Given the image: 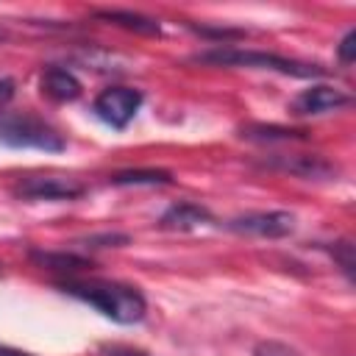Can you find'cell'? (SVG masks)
Wrapping results in <instances>:
<instances>
[{
	"label": "cell",
	"mask_w": 356,
	"mask_h": 356,
	"mask_svg": "<svg viewBox=\"0 0 356 356\" xmlns=\"http://www.w3.org/2000/svg\"><path fill=\"white\" fill-rule=\"evenodd\" d=\"M61 289L83 303L95 306L100 314L120 325L139 323L147 312V300L136 286L117 284V281H64Z\"/></svg>",
	"instance_id": "cell-1"
},
{
	"label": "cell",
	"mask_w": 356,
	"mask_h": 356,
	"mask_svg": "<svg viewBox=\"0 0 356 356\" xmlns=\"http://www.w3.org/2000/svg\"><path fill=\"white\" fill-rule=\"evenodd\" d=\"M195 61L214 64V67H253V70H273V72L295 75V78H317V75H325V70L317 67V64H306V61L284 58V56L264 53V50H242V47H211V50L197 53Z\"/></svg>",
	"instance_id": "cell-2"
},
{
	"label": "cell",
	"mask_w": 356,
	"mask_h": 356,
	"mask_svg": "<svg viewBox=\"0 0 356 356\" xmlns=\"http://www.w3.org/2000/svg\"><path fill=\"white\" fill-rule=\"evenodd\" d=\"M0 142L8 147H33L44 153H58L67 147L61 134L33 114H3L0 117Z\"/></svg>",
	"instance_id": "cell-3"
},
{
	"label": "cell",
	"mask_w": 356,
	"mask_h": 356,
	"mask_svg": "<svg viewBox=\"0 0 356 356\" xmlns=\"http://www.w3.org/2000/svg\"><path fill=\"white\" fill-rule=\"evenodd\" d=\"M142 106V92L139 89H131V86H111V89H103L95 103H92V111L97 120H103L106 125L111 128H125L136 111Z\"/></svg>",
	"instance_id": "cell-4"
},
{
	"label": "cell",
	"mask_w": 356,
	"mask_h": 356,
	"mask_svg": "<svg viewBox=\"0 0 356 356\" xmlns=\"http://www.w3.org/2000/svg\"><path fill=\"white\" fill-rule=\"evenodd\" d=\"M14 195L25 200H72L83 195V184L61 175H28L14 186Z\"/></svg>",
	"instance_id": "cell-5"
},
{
	"label": "cell",
	"mask_w": 356,
	"mask_h": 356,
	"mask_svg": "<svg viewBox=\"0 0 356 356\" xmlns=\"http://www.w3.org/2000/svg\"><path fill=\"white\" fill-rule=\"evenodd\" d=\"M228 228L236 234H250V236H264V239H281L292 234L295 217L289 211H250L242 217L228 220Z\"/></svg>",
	"instance_id": "cell-6"
},
{
	"label": "cell",
	"mask_w": 356,
	"mask_h": 356,
	"mask_svg": "<svg viewBox=\"0 0 356 356\" xmlns=\"http://www.w3.org/2000/svg\"><path fill=\"white\" fill-rule=\"evenodd\" d=\"M350 103V95L337 89V86H328V83H317V86H309L303 89L295 100H292V114H300V117H317V114H328V111H339L342 106Z\"/></svg>",
	"instance_id": "cell-7"
},
{
	"label": "cell",
	"mask_w": 356,
	"mask_h": 356,
	"mask_svg": "<svg viewBox=\"0 0 356 356\" xmlns=\"http://www.w3.org/2000/svg\"><path fill=\"white\" fill-rule=\"evenodd\" d=\"M267 164L273 170H281V172H289V175H298V178H314V181L337 175V164H331L323 156H303V153H298V156H275Z\"/></svg>",
	"instance_id": "cell-8"
},
{
	"label": "cell",
	"mask_w": 356,
	"mask_h": 356,
	"mask_svg": "<svg viewBox=\"0 0 356 356\" xmlns=\"http://www.w3.org/2000/svg\"><path fill=\"white\" fill-rule=\"evenodd\" d=\"M206 222H211V214L203 206L189 203V200L175 203L161 214V228H167V231H192Z\"/></svg>",
	"instance_id": "cell-9"
},
{
	"label": "cell",
	"mask_w": 356,
	"mask_h": 356,
	"mask_svg": "<svg viewBox=\"0 0 356 356\" xmlns=\"http://www.w3.org/2000/svg\"><path fill=\"white\" fill-rule=\"evenodd\" d=\"M42 92L58 103H67L81 95V81L64 67H47L42 72Z\"/></svg>",
	"instance_id": "cell-10"
},
{
	"label": "cell",
	"mask_w": 356,
	"mask_h": 356,
	"mask_svg": "<svg viewBox=\"0 0 356 356\" xmlns=\"http://www.w3.org/2000/svg\"><path fill=\"white\" fill-rule=\"evenodd\" d=\"M95 17L103 19V22L120 25V28H125V31L142 33V36H159V33H161L159 19L145 17V14H136V11H120V8H114V11H97Z\"/></svg>",
	"instance_id": "cell-11"
},
{
	"label": "cell",
	"mask_w": 356,
	"mask_h": 356,
	"mask_svg": "<svg viewBox=\"0 0 356 356\" xmlns=\"http://www.w3.org/2000/svg\"><path fill=\"white\" fill-rule=\"evenodd\" d=\"M170 181H172V175L167 170H125L111 178V184H117V186H139V184L159 186V184H170Z\"/></svg>",
	"instance_id": "cell-12"
},
{
	"label": "cell",
	"mask_w": 356,
	"mask_h": 356,
	"mask_svg": "<svg viewBox=\"0 0 356 356\" xmlns=\"http://www.w3.org/2000/svg\"><path fill=\"white\" fill-rule=\"evenodd\" d=\"M242 136L245 139H256V142H273V139L292 142V139H303L306 134L303 131H292V128H281V125H248V128H242Z\"/></svg>",
	"instance_id": "cell-13"
},
{
	"label": "cell",
	"mask_w": 356,
	"mask_h": 356,
	"mask_svg": "<svg viewBox=\"0 0 356 356\" xmlns=\"http://www.w3.org/2000/svg\"><path fill=\"white\" fill-rule=\"evenodd\" d=\"M33 261H39L42 267H50V270H83V267H89L86 259L70 256V253H33Z\"/></svg>",
	"instance_id": "cell-14"
},
{
	"label": "cell",
	"mask_w": 356,
	"mask_h": 356,
	"mask_svg": "<svg viewBox=\"0 0 356 356\" xmlns=\"http://www.w3.org/2000/svg\"><path fill=\"white\" fill-rule=\"evenodd\" d=\"M331 256L342 264L345 275H348V278H353V245H350V242H334Z\"/></svg>",
	"instance_id": "cell-15"
},
{
	"label": "cell",
	"mask_w": 356,
	"mask_h": 356,
	"mask_svg": "<svg viewBox=\"0 0 356 356\" xmlns=\"http://www.w3.org/2000/svg\"><path fill=\"white\" fill-rule=\"evenodd\" d=\"M337 56H339L342 64H353V58H356V31H348L342 36V42L337 47Z\"/></svg>",
	"instance_id": "cell-16"
},
{
	"label": "cell",
	"mask_w": 356,
	"mask_h": 356,
	"mask_svg": "<svg viewBox=\"0 0 356 356\" xmlns=\"http://www.w3.org/2000/svg\"><path fill=\"white\" fill-rule=\"evenodd\" d=\"M103 356H150L139 348H128V345H111V348H103Z\"/></svg>",
	"instance_id": "cell-17"
},
{
	"label": "cell",
	"mask_w": 356,
	"mask_h": 356,
	"mask_svg": "<svg viewBox=\"0 0 356 356\" xmlns=\"http://www.w3.org/2000/svg\"><path fill=\"white\" fill-rule=\"evenodd\" d=\"M14 97V83L11 81H0V103H8Z\"/></svg>",
	"instance_id": "cell-18"
},
{
	"label": "cell",
	"mask_w": 356,
	"mask_h": 356,
	"mask_svg": "<svg viewBox=\"0 0 356 356\" xmlns=\"http://www.w3.org/2000/svg\"><path fill=\"white\" fill-rule=\"evenodd\" d=\"M0 356H33V353L19 350V348H11V345H0Z\"/></svg>",
	"instance_id": "cell-19"
},
{
	"label": "cell",
	"mask_w": 356,
	"mask_h": 356,
	"mask_svg": "<svg viewBox=\"0 0 356 356\" xmlns=\"http://www.w3.org/2000/svg\"><path fill=\"white\" fill-rule=\"evenodd\" d=\"M259 356H275V348H273V345H267V348H259ZM281 356H292V353H286V350H284Z\"/></svg>",
	"instance_id": "cell-20"
},
{
	"label": "cell",
	"mask_w": 356,
	"mask_h": 356,
	"mask_svg": "<svg viewBox=\"0 0 356 356\" xmlns=\"http://www.w3.org/2000/svg\"><path fill=\"white\" fill-rule=\"evenodd\" d=\"M6 36H8V33H6L3 28H0V42H6Z\"/></svg>",
	"instance_id": "cell-21"
}]
</instances>
